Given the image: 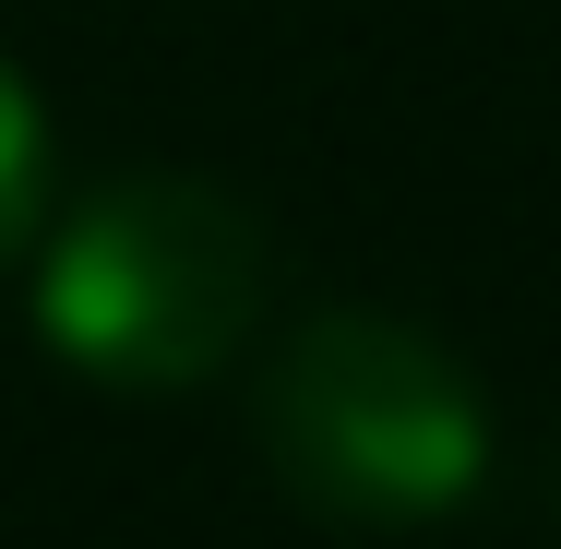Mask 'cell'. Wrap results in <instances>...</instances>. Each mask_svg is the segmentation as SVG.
Wrapping results in <instances>:
<instances>
[{"instance_id": "7a4b0ae2", "label": "cell", "mask_w": 561, "mask_h": 549, "mask_svg": "<svg viewBox=\"0 0 561 549\" xmlns=\"http://www.w3.org/2000/svg\"><path fill=\"white\" fill-rule=\"evenodd\" d=\"M263 311V227L216 180H119L60 227L36 323L96 382H204Z\"/></svg>"}, {"instance_id": "6da1fadb", "label": "cell", "mask_w": 561, "mask_h": 549, "mask_svg": "<svg viewBox=\"0 0 561 549\" xmlns=\"http://www.w3.org/2000/svg\"><path fill=\"white\" fill-rule=\"evenodd\" d=\"M263 454L299 502L346 526H419L466 502L490 431L443 346H419L382 311H323L263 370Z\"/></svg>"}, {"instance_id": "3957f363", "label": "cell", "mask_w": 561, "mask_h": 549, "mask_svg": "<svg viewBox=\"0 0 561 549\" xmlns=\"http://www.w3.org/2000/svg\"><path fill=\"white\" fill-rule=\"evenodd\" d=\"M36 192H48V131H36V96H24V84H12V60H0V263L24 251Z\"/></svg>"}]
</instances>
